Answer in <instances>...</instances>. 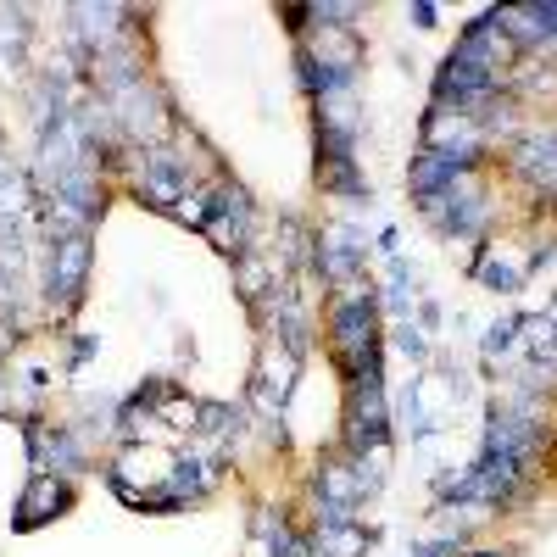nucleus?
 <instances>
[{"mask_svg":"<svg viewBox=\"0 0 557 557\" xmlns=\"http://www.w3.org/2000/svg\"><path fill=\"white\" fill-rule=\"evenodd\" d=\"M62 502H67V496H62L51 480H34V491L23 496V519H17V524H23V530H28V524H39V519H45L39 507H62Z\"/></svg>","mask_w":557,"mask_h":557,"instance_id":"obj_1","label":"nucleus"}]
</instances>
